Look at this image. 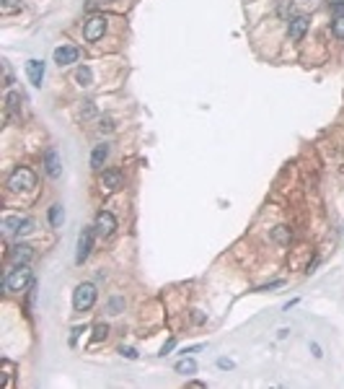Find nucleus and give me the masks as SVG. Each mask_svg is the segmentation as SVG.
Segmentation results:
<instances>
[{
  "instance_id": "1",
  "label": "nucleus",
  "mask_w": 344,
  "mask_h": 389,
  "mask_svg": "<svg viewBox=\"0 0 344 389\" xmlns=\"http://www.w3.org/2000/svg\"><path fill=\"white\" fill-rule=\"evenodd\" d=\"M29 285H31V270L26 265H18L16 270H11V273L3 278V288L11 291V293H21Z\"/></svg>"
},
{
  "instance_id": "2",
  "label": "nucleus",
  "mask_w": 344,
  "mask_h": 389,
  "mask_svg": "<svg viewBox=\"0 0 344 389\" xmlns=\"http://www.w3.org/2000/svg\"><path fill=\"white\" fill-rule=\"evenodd\" d=\"M96 304V285L93 283H80L72 293V309L75 311H88Z\"/></svg>"
},
{
  "instance_id": "3",
  "label": "nucleus",
  "mask_w": 344,
  "mask_h": 389,
  "mask_svg": "<svg viewBox=\"0 0 344 389\" xmlns=\"http://www.w3.org/2000/svg\"><path fill=\"white\" fill-rule=\"evenodd\" d=\"M36 184V177L29 166H16L11 171V177H8V187L13 189V192H21V189H31Z\"/></svg>"
},
{
  "instance_id": "4",
  "label": "nucleus",
  "mask_w": 344,
  "mask_h": 389,
  "mask_svg": "<svg viewBox=\"0 0 344 389\" xmlns=\"http://www.w3.org/2000/svg\"><path fill=\"white\" fill-rule=\"evenodd\" d=\"M104 29H106V19H104V16H91V19L86 21V26H83V37L88 42H96V39L104 37Z\"/></svg>"
},
{
  "instance_id": "5",
  "label": "nucleus",
  "mask_w": 344,
  "mask_h": 389,
  "mask_svg": "<svg viewBox=\"0 0 344 389\" xmlns=\"http://www.w3.org/2000/svg\"><path fill=\"white\" fill-rule=\"evenodd\" d=\"M3 229H5V233H29L31 229H34V223L29 221V218H21V215H8V218L3 221Z\"/></svg>"
},
{
  "instance_id": "6",
  "label": "nucleus",
  "mask_w": 344,
  "mask_h": 389,
  "mask_svg": "<svg viewBox=\"0 0 344 389\" xmlns=\"http://www.w3.org/2000/svg\"><path fill=\"white\" fill-rule=\"evenodd\" d=\"M91 247H93V231L91 229H83L78 236V255H75V262L78 265H83L91 255Z\"/></svg>"
},
{
  "instance_id": "7",
  "label": "nucleus",
  "mask_w": 344,
  "mask_h": 389,
  "mask_svg": "<svg viewBox=\"0 0 344 389\" xmlns=\"http://www.w3.org/2000/svg\"><path fill=\"white\" fill-rule=\"evenodd\" d=\"M80 57V50L72 47V44H62V47L54 50V62L62 68V65H72V62H78Z\"/></svg>"
},
{
  "instance_id": "8",
  "label": "nucleus",
  "mask_w": 344,
  "mask_h": 389,
  "mask_svg": "<svg viewBox=\"0 0 344 389\" xmlns=\"http://www.w3.org/2000/svg\"><path fill=\"white\" fill-rule=\"evenodd\" d=\"M8 259H11L13 265H29L34 259V249L29 244H16V247H11V252H8Z\"/></svg>"
},
{
  "instance_id": "9",
  "label": "nucleus",
  "mask_w": 344,
  "mask_h": 389,
  "mask_svg": "<svg viewBox=\"0 0 344 389\" xmlns=\"http://www.w3.org/2000/svg\"><path fill=\"white\" fill-rule=\"evenodd\" d=\"M93 229H96V233H101V236H112L114 229H116V218L109 210H101V213L96 215V226H93Z\"/></svg>"
},
{
  "instance_id": "10",
  "label": "nucleus",
  "mask_w": 344,
  "mask_h": 389,
  "mask_svg": "<svg viewBox=\"0 0 344 389\" xmlns=\"http://www.w3.org/2000/svg\"><path fill=\"white\" fill-rule=\"evenodd\" d=\"M119 187H122V174L116 169H106L104 174H101V189H104L106 195H112Z\"/></svg>"
},
{
  "instance_id": "11",
  "label": "nucleus",
  "mask_w": 344,
  "mask_h": 389,
  "mask_svg": "<svg viewBox=\"0 0 344 389\" xmlns=\"http://www.w3.org/2000/svg\"><path fill=\"white\" fill-rule=\"evenodd\" d=\"M44 169H47V174L52 179L60 177L62 164H60V156H57V151H54V148H47V153H44Z\"/></svg>"
},
{
  "instance_id": "12",
  "label": "nucleus",
  "mask_w": 344,
  "mask_h": 389,
  "mask_svg": "<svg viewBox=\"0 0 344 389\" xmlns=\"http://www.w3.org/2000/svg\"><path fill=\"white\" fill-rule=\"evenodd\" d=\"M305 29H308V19H305V16H295V19H290V24H287V34H290V39H293V42L303 39Z\"/></svg>"
},
{
  "instance_id": "13",
  "label": "nucleus",
  "mask_w": 344,
  "mask_h": 389,
  "mask_svg": "<svg viewBox=\"0 0 344 389\" xmlns=\"http://www.w3.org/2000/svg\"><path fill=\"white\" fill-rule=\"evenodd\" d=\"M26 73H29V80H31L34 86H42L44 62H42V60H29V62H26Z\"/></svg>"
},
{
  "instance_id": "14",
  "label": "nucleus",
  "mask_w": 344,
  "mask_h": 389,
  "mask_svg": "<svg viewBox=\"0 0 344 389\" xmlns=\"http://www.w3.org/2000/svg\"><path fill=\"white\" fill-rule=\"evenodd\" d=\"M106 158H109V146H106V143H101V146H96L93 153H91V166H93V169H101Z\"/></svg>"
},
{
  "instance_id": "15",
  "label": "nucleus",
  "mask_w": 344,
  "mask_h": 389,
  "mask_svg": "<svg viewBox=\"0 0 344 389\" xmlns=\"http://www.w3.org/2000/svg\"><path fill=\"white\" fill-rule=\"evenodd\" d=\"M5 109H8V114H18V112H21V96H18L16 91H8V96H5Z\"/></svg>"
},
{
  "instance_id": "16",
  "label": "nucleus",
  "mask_w": 344,
  "mask_h": 389,
  "mask_svg": "<svg viewBox=\"0 0 344 389\" xmlns=\"http://www.w3.org/2000/svg\"><path fill=\"white\" fill-rule=\"evenodd\" d=\"M272 239H275L277 244H290V239H293V231H290L287 226H277V229H272Z\"/></svg>"
},
{
  "instance_id": "17",
  "label": "nucleus",
  "mask_w": 344,
  "mask_h": 389,
  "mask_svg": "<svg viewBox=\"0 0 344 389\" xmlns=\"http://www.w3.org/2000/svg\"><path fill=\"white\" fill-rule=\"evenodd\" d=\"M75 80H78L80 86H91V80H93V73H91V68H88V65L78 68V73H75Z\"/></svg>"
},
{
  "instance_id": "18",
  "label": "nucleus",
  "mask_w": 344,
  "mask_h": 389,
  "mask_svg": "<svg viewBox=\"0 0 344 389\" xmlns=\"http://www.w3.org/2000/svg\"><path fill=\"white\" fill-rule=\"evenodd\" d=\"M176 371H179V374H194V371H197V363H194L192 358H181L179 363H176Z\"/></svg>"
},
{
  "instance_id": "19",
  "label": "nucleus",
  "mask_w": 344,
  "mask_h": 389,
  "mask_svg": "<svg viewBox=\"0 0 344 389\" xmlns=\"http://www.w3.org/2000/svg\"><path fill=\"white\" fill-rule=\"evenodd\" d=\"M331 31L337 39H344V16H337V19L331 21Z\"/></svg>"
},
{
  "instance_id": "20",
  "label": "nucleus",
  "mask_w": 344,
  "mask_h": 389,
  "mask_svg": "<svg viewBox=\"0 0 344 389\" xmlns=\"http://www.w3.org/2000/svg\"><path fill=\"white\" fill-rule=\"evenodd\" d=\"M49 223L52 226H60L62 223V205H52L49 207Z\"/></svg>"
},
{
  "instance_id": "21",
  "label": "nucleus",
  "mask_w": 344,
  "mask_h": 389,
  "mask_svg": "<svg viewBox=\"0 0 344 389\" xmlns=\"http://www.w3.org/2000/svg\"><path fill=\"white\" fill-rule=\"evenodd\" d=\"M93 114H96V106H93V102H86L83 106H80V120H91Z\"/></svg>"
},
{
  "instance_id": "22",
  "label": "nucleus",
  "mask_w": 344,
  "mask_h": 389,
  "mask_svg": "<svg viewBox=\"0 0 344 389\" xmlns=\"http://www.w3.org/2000/svg\"><path fill=\"white\" fill-rule=\"evenodd\" d=\"M106 335H109V327H106V324H96V327H93V342L106 340Z\"/></svg>"
},
{
  "instance_id": "23",
  "label": "nucleus",
  "mask_w": 344,
  "mask_h": 389,
  "mask_svg": "<svg viewBox=\"0 0 344 389\" xmlns=\"http://www.w3.org/2000/svg\"><path fill=\"white\" fill-rule=\"evenodd\" d=\"M112 130H114V120L112 117H104L101 125H98V132H112Z\"/></svg>"
},
{
  "instance_id": "24",
  "label": "nucleus",
  "mask_w": 344,
  "mask_h": 389,
  "mask_svg": "<svg viewBox=\"0 0 344 389\" xmlns=\"http://www.w3.org/2000/svg\"><path fill=\"white\" fill-rule=\"evenodd\" d=\"M21 8V0H3V11L11 13V11H18Z\"/></svg>"
},
{
  "instance_id": "25",
  "label": "nucleus",
  "mask_w": 344,
  "mask_h": 389,
  "mask_svg": "<svg viewBox=\"0 0 344 389\" xmlns=\"http://www.w3.org/2000/svg\"><path fill=\"white\" fill-rule=\"evenodd\" d=\"M279 13H282L285 19L290 21V13H293V5H287V0H282V3H279Z\"/></svg>"
},
{
  "instance_id": "26",
  "label": "nucleus",
  "mask_w": 344,
  "mask_h": 389,
  "mask_svg": "<svg viewBox=\"0 0 344 389\" xmlns=\"http://www.w3.org/2000/svg\"><path fill=\"white\" fill-rule=\"evenodd\" d=\"M109 309H112V314H119V309H122V301H119V298H114V301L109 304Z\"/></svg>"
},
{
  "instance_id": "27",
  "label": "nucleus",
  "mask_w": 344,
  "mask_h": 389,
  "mask_svg": "<svg viewBox=\"0 0 344 389\" xmlns=\"http://www.w3.org/2000/svg\"><path fill=\"white\" fill-rule=\"evenodd\" d=\"M217 366H220V368H233V361H228V358H220V361H217Z\"/></svg>"
},
{
  "instance_id": "28",
  "label": "nucleus",
  "mask_w": 344,
  "mask_h": 389,
  "mask_svg": "<svg viewBox=\"0 0 344 389\" xmlns=\"http://www.w3.org/2000/svg\"><path fill=\"white\" fill-rule=\"evenodd\" d=\"M331 8H334V13L344 16V3H331Z\"/></svg>"
},
{
  "instance_id": "29",
  "label": "nucleus",
  "mask_w": 344,
  "mask_h": 389,
  "mask_svg": "<svg viewBox=\"0 0 344 389\" xmlns=\"http://www.w3.org/2000/svg\"><path fill=\"white\" fill-rule=\"evenodd\" d=\"M122 356H127V358H138V353H135L132 348H122Z\"/></svg>"
},
{
  "instance_id": "30",
  "label": "nucleus",
  "mask_w": 344,
  "mask_h": 389,
  "mask_svg": "<svg viewBox=\"0 0 344 389\" xmlns=\"http://www.w3.org/2000/svg\"><path fill=\"white\" fill-rule=\"evenodd\" d=\"M171 348H174V340H168V342H166V345H163V350H161V356H166V353H168Z\"/></svg>"
},
{
  "instance_id": "31",
  "label": "nucleus",
  "mask_w": 344,
  "mask_h": 389,
  "mask_svg": "<svg viewBox=\"0 0 344 389\" xmlns=\"http://www.w3.org/2000/svg\"><path fill=\"white\" fill-rule=\"evenodd\" d=\"M311 350H313V356H316V358H321V348L316 345V342H313V345H311Z\"/></svg>"
},
{
  "instance_id": "32",
  "label": "nucleus",
  "mask_w": 344,
  "mask_h": 389,
  "mask_svg": "<svg viewBox=\"0 0 344 389\" xmlns=\"http://www.w3.org/2000/svg\"><path fill=\"white\" fill-rule=\"evenodd\" d=\"M11 80H13L11 78V70H8V65H5V86H11Z\"/></svg>"
}]
</instances>
